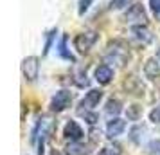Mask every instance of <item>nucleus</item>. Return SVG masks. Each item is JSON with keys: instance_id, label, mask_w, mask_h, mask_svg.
<instances>
[{"instance_id": "4", "label": "nucleus", "mask_w": 160, "mask_h": 155, "mask_svg": "<svg viewBox=\"0 0 160 155\" xmlns=\"http://www.w3.org/2000/svg\"><path fill=\"white\" fill-rule=\"evenodd\" d=\"M70 101H72L70 92L68 90H59V92H56V96L52 97L51 108L54 112H63L67 106H70Z\"/></svg>"}, {"instance_id": "18", "label": "nucleus", "mask_w": 160, "mask_h": 155, "mask_svg": "<svg viewBox=\"0 0 160 155\" xmlns=\"http://www.w3.org/2000/svg\"><path fill=\"white\" fill-rule=\"evenodd\" d=\"M59 54H61L65 59H70V61H74L72 54H70V52H67V38H65V36H63L61 44H59Z\"/></svg>"}, {"instance_id": "3", "label": "nucleus", "mask_w": 160, "mask_h": 155, "mask_svg": "<svg viewBox=\"0 0 160 155\" xmlns=\"http://www.w3.org/2000/svg\"><path fill=\"white\" fill-rule=\"evenodd\" d=\"M22 72L27 81H34L40 74V59L36 56H29L22 61Z\"/></svg>"}, {"instance_id": "21", "label": "nucleus", "mask_w": 160, "mask_h": 155, "mask_svg": "<svg viewBox=\"0 0 160 155\" xmlns=\"http://www.w3.org/2000/svg\"><path fill=\"white\" fill-rule=\"evenodd\" d=\"M149 6H151V11L155 15V18L160 20V0H149Z\"/></svg>"}, {"instance_id": "20", "label": "nucleus", "mask_w": 160, "mask_h": 155, "mask_svg": "<svg viewBox=\"0 0 160 155\" xmlns=\"http://www.w3.org/2000/svg\"><path fill=\"white\" fill-rule=\"evenodd\" d=\"M54 34H56V29H52L47 33V42H45V47H43V54H47L49 52V49H51L52 45V40H54Z\"/></svg>"}, {"instance_id": "15", "label": "nucleus", "mask_w": 160, "mask_h": 155, "mask_svg": "<svg viewBox=\"0 0 160 155\" xmlns=\"http://www.w3.org/2000/svg\"><path fill=\"white\" fill-rule=\"evenodd\" d=\"M74 81H76L78 87H87L88 80H87V72H85V69H76V72H74Z\"/></svg>"}, {"instance_id": "7", "label": "nucleus", "mask_w": 160, "mask_h": 155, "mask_svg": "<svg viewBox=\"0 0 160 155\" xmlns=\"http://www.w3.org/2000/svg\"><path fill=\"white\" fill-rule=\"evenodd\" d=\"M102 99V92L101 90H90L87 96H85V99L81 101V108H94V106H97L99 105V101Z\"/></svg>"}, {"instance_id": "14", "label": "nucleus", "mask_w": 160, "mask_h": 155, "mask_svg": "<svg viewBox=\"0 0 160 155\" xmlns=\"http://www.w3.org/2000/svg\"><path fill=\"white\" fill-rule=\"evenodd\" d=\"M126 116L130 121H138L140 116H142V106L140 105H130L128 110H126Z\"/></svg>"}, {"instance_id": "11", "label": "nucleus", "mask_w": 160, "mask_h": 155, "mask_svg": "<svg viewBox=\"0 0 160 155\" xmlns=\"http://www.w3.org/2000/svg\"><path fill=\"white\" fill-rule=\"evenodd\" d=\"M124 128H126V123H124L122 119H112L106 126V135L108 137H119L121 133L124 132Z\"/></svg>"}, {"instance_id": "9", "label": "nucleus", "mask_w": 160, "mask_h": 155, "mask_svg": "<svg viewBox=\"0 0 160 155\" xmlns=\"http://www.w3.org/2000/svg\"><path fill=\"white\" fill-rule=\"evenodd\" d=\"M124 87H126V90H128L130 94H133V96L144 94V85H142V81L138 80L137 76H130V78L124 81Z\"/></svg>"}, {"instance_id": "22", "label": "nucleus", "mask_w": 160, "mask_h": 155, "mask_svg": "<svg viewBox=\"0 0 160 155\" xmlns=\"http://www.w3.org/2000/svg\"><path fill=\"white\" fill-rule=\"evenodd\" d=\"M149 119H151L155 125H160V105L157 106V108H153L151 114H149Z\"/></svg>"}, {"instance_id": "1", "label": "nucleus", "mask_w": 160, "mask_h": 155, "mask_svg": "<svg viewBox=\"0 0 160 155\" xmlns=\"http://www.w3.org/2000/svg\"><path fill=\"white\" fill-rule=\"evenodd\" d=\"M106 54H108V58L112 59V61H115L119 67H124L126 61L130 59V49H128L126 42H122V40H113V42H110L108 49H106Z\"/></svg>"}, {"instance_id": "5", "label": "nucleus", "mask_w": 160, "mask_h": 155, "mask_svg": "<svg viewBox=\"0 0 160 155\" xmlns=\"http://www.w3.org/2000/svg\"><path fill=\"white\" fill-rule=\"evenodd\" d=\"M124 20L130 23H140V25H144L146 23V11L144 8L140 6V4H133L130 9H128V13L124 15Z\"/></svg>"}, {"instance_id": "6", "label": "nucleus", "mask_w": 160, "mask_h": 155, "mask_svg": "<svg viewBox=\"0 0 160 155\" xmlns=\"http://www.w3.org/2000/svg\"><path fill=\"white\" fill-rule=\"evenodd\" d=\"M63 135H65L67 139H70V141H81V137H83V130H81V126L78 125L76 121H68V123L65 125Z\"/></svg>"}, {"instance_id": "10", "label": "nucleus", "mask_w": 160, "mask_h": 155, "mask_svg": "<svg viewBox=\"0 0 160 155\" xmlns=\"http://www.w3.org/2000/svg\"><path fill=\"white\" fill-rule=\"evenodd\" d=\"M112 78H113V70H112L108 65H99L95 69V80H97V83L108 85V83L112 81Z\"/></svg>"}, {"instance_id": "16", "label": "nucleus", "mask_w": 160, "mask_h": 155, "mask_svg": "<svg viewBox=\"0 0 160 155\" xmlns=\"http://www.w3.org/2000/svg\"><path fill=\"white\" fill-rule=\"evenodd\" d=\"M119 112H121V101L119 99H110L108 103H106V114L117 116Z\"/></svg>"}, {"instance_id": "19", "label": "nucleus", "mask_w": 160, "mask_h": 155, "mask_svg": "<svg viewBox=\"0 0 160 155\" xmlns=\"http://www.w3.org/2000/svg\"><path fill=\"white\" fill-rule=\"evenodd\" d=\"M99 155H121V150H119V146H104L99 152Z\"/></svg>"}, {"instance_id": "17", "label": "nucleus", "mask_w": 160, "mask_h": 155, "mask_svg": "<svg viewBox=\"0 0 160 155\" xmlns=\"http://www.w3.org/2000/svg\"><path fill=\"white\" fill-rule=\"evenodd\" d=\"M88 110H90V108H79V110H78V114L87 119V123L94 125L95 121H97V116H95V114H92V112H88Z\"/></svg>"}, {"instance_id": "2", "label": "nucleus", "mask_w": 160, "mask_h": 155, "mask_svg": "<svg viewBox=\"0 0 160 155\" xmlns=\"http://www.w3.org/2000/svg\"><path fill=\"white\" fill-rule=\"evenodd\" d=\"M97 42V34L95 33H81V34H78V36L74 38V47L78 49V52H81V54H85V52H88L90 49H92V45Z\"/></svg>"}, {"instance_id": "13", "label": "nucleus", "mask_w": 160, "mask_h": 155, "mask_svg": "<svg viewBox=\"0 0 160 155\" xmlns=\"http://www.w3.org/2000/svg\"><path fill=\"white\" fill-rule=\"evenodd\" d=\"M67 155H88L90 150H88L87 144H81L79 141H72L70 144H67Z\"/></svg>"}, {"instance_id": "24", "label": "nucleus", "mask_w": 160, "mask_h": 155, "mask_svg": "<svg viewBox=\"0 0 160 155\" xmlns=\"http://www.w3.org/2000/svg\"><path fill=\"white\" fill-rule=\"evenodd\" d=\"M157 58H158V61H160V51H158V52H157Z\"/></svg>"}, {"instance_id": "25", "label": "nucleus", "mask_w": 160, "mask_h": 155, "mask_svg": "<svg viewBox=\"0 0 160 155\" xmlns=\"http://www.w3.org/2000/svg\"><path fill=\"white\" fill-rule=\"evenodd\" d=\"M52 155H61V153H58V152H54V153H52Z\"/></svg>"}, {"instance_id": "12", "label": "nucleus", "mask_w": 160, "mask_h": 155, "mask_svg": "<svg viewBox=\"0 0 160 155\" xmlns=\"http://www.w3.org/2000/svg\"><path fill=\"white\" fill-rule=\"evenodd\" d=\"M144 74H146V78H148V80H153V81L160 76V65L157 63V58H149L148 61H146Z\"/></svg>"}, {"instance_id": "23", "label": "nucleus", "mask_w": 160, "mask_h": 155, "mask_svg": "<svg viewBox=\"0 0 160 155\" xmlns=\"http://www.w3.org/2000/svg\"><path fill=\"white\" fill-rule=\"evenodd\" d=\"M90 2H92V0H79V13H81V15H83V13L88 9Z\"/></svg>"}, {"instance_id": "8", "label": "nucleus", "mask_w": 160, "mask_h": 155, "mask_svg": "<svg viewBox=\"0 0 160 155\" xmlns=\"http://www.w3.org/2000/svg\"><path fill=\"white\" fill-rule=\"evenodd\" d=\"M131 33H133V36L137 38V40H138V42H140L142 45L151 44L153 34H151V31L148 29L146 25H135V27L131 29Z\"/></svg>"}]
</instances>
